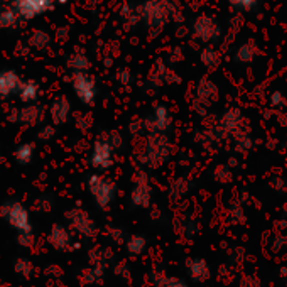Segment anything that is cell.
<instances>
[{"label": "cell", "instance_id": "obj_1", "mask_svg": "<svg viewBox=\"0 0 287 287\" xmlns=\"http://www.w3.org/2000/svg\"><path fill=\"white\" fill-rule=\"evenodd\" d=\"M2 215L14 227L20 235V240H27L32 235V223H30L29 213L20 203H5L2 208Z\"/></svg>", "mask_w": 287, "mask_h": 287}, {"label": "cell", "instance_id": "obj_2", "mask_svg": "<svg viewBox=\"0 0 287 287\" xmlns=\"http://www.w3.org/2000/svg\"><path fill=\"white\" fill-rule=\"evenodd\" d=\"M73 90L76 93L78 100L86 105H91L96 100V93H98V86H96L95 79L90 76L86 71H76L73 73L71 78Z\"/></svg>", "mask_w": 287, "mask_h": 287}, {"label": "cell", "instance_id": "obj_3", "mask_svg": "<svg viewBox=\"0 0 287 287\" xmlns=\"http://www.w3.org/2000/svg\"><path fill=\"white\" fill-rule=\"evenodd\" d=\"M169 15V0H147L142 7V19L147 27H161Z\"/></svg>", "mask_w": 287, "mask_h": 287}, {"label": "cell", "instance_id": "obj_4", "mask_svg": "<svg viewBox=\"0 0 287 287\" xmlns=\"http://www.w3.org/2000/svg\"><path fill=\"white\" fill-rule=\"evenodd\" d=\"M193 36L198 41L210 44L220 37V24L211 15H200L193 22Z\"/></svg>", "mask_w": 287, "mask_h": 287}, {"label": "cell", "instance_id": "obj_5", "mask_svg": "<svg viewBox=\"0 0 287 287\" xmlns=\"http://www.w3.org/2000/svg\"><path fill=\"white\" fill-rule=\"evenodd\" d=\"M113 157H115L113 144L107 139L96 140L93 145V151H91V157H90L91 166L100 171H105L113 166Z\"/></svg>", "mask_w": 287, "mask_h": 287}, {"label": "cell", "instance_id": "obj_6", "mask_svg": "<svg viewBox=\"0 0 287 287\" xmlns=\"http://www.w3.org/2000/svg\"><path fill=\"white\" fill-rule=\"evenodd\" d=\"M56 0H12L14 10L22 19H34L52 8Z\"/></svg>", "mask_w": 287, "mask_h": 287}, {"label": "cell", "instance_id": "obj_7", "mask_svg": "<svg viewBox=\"0 0 287 287\" xmlns=\"http://www.w3.org/2000/svg\"><path fill=\"white\" fill-rule=\"evenodd\" d=\"M88 188H90L95 201L98 203L100 206H107L108 203L113 200L115 186L112 184V181H108L105 176L93 174L88 179Z\"/></svg>", "mask_w": 287, "mask_h": 287}, {"label": "cell", "instance_id": "obj_8", "mask_svg": "<svg viewBox=\"0 0 287 287\" xmlns=\"http://www.w3.org/2000/svg\"><path fill=\"white\" fill-rule=\"evenodd\" d=\"M147 127L152 132H166L171 127V113L166 107H156L154 112L149 115L147 118Z\"/></svg>", "mask_w": 287, "mask_h": 287}, {"label": "cell", "instance_id": "obj_9", "mask_svg": "<svg viewBox=\"0 0 287 287\" xmlns=\"http://www.w3.org/2000/svg\"><path fill=\"white\" fill-rule=\"evenodd\" d=\"M69 113H71V103L66 96H57V98L52 101L51 105V118L56 125H61V123H66Z\"/></svg>", "mask_w": 287, "mask_h": 287}, {"label": "cell", "instance_id": "obj_10", "mask_svg": "<svg viewBox=\"0 0 287 287\" xmlns=\"http://www.w3.org/2000/svg\"><path fill=\"white\" fill-rule=\"evenodd\" d=\"M20 78L17 76V73L14 71H2L0 73V96H8L15 91L20 90Z\"/></svg>", "mask_w": 287, "mask_h": 287}, {"label": "cell", "instance_id": "obj_11", "mask_svg": "<svg viewBox=\"0 0 287 287\" xmlns=\"http://www.w3.org/2000/svg\"><path fill=\"white\" fill-rule=\"evenodd\" d=\"M17 93H19V98L24 103H34L39 96V88L34 81H25L20 85V90Z\"/></svg>", "mask_w": 287, "mask_h": 287}, {"label": "cell", "instance_id": "obj_12", "mask_svg": "<svg viewBox=\"0 0 287 287\" xmlns=\"http://www.w3.org/2000/svg\"><path fill=\"white\" fill-rule=\"evenodd\" d=\"M255 46L252 42H245L242 44L240 47H238L237 54H235V59L238 61V63H249V61H252L255 57Z\"/></svg>", "mask_w": 287, "mask_h": 287}, {"label": "cell", "instance_id": "obj_13", "mask_svg": "<svg viewBox=\"0 0 287 287\" xmlns=\"http://www.w3.org/2000/svg\"><path fill=\"white\" fill-rule=\"evenodd\" d=\"M34 157V145L32 144H22L17 147L15 151V159L20 164H29Z\"/></svg>", "mask_w": 287, "mask_h": 287}, {"label": "cell", "instance_id": "obj_14", "mask_svg": "<svg viewBox=\"0 0 287 287\" xmlns=\"http://www.w3.org/2000/svg\"><path fill=\"white\" fill-rule=\"evenodd\" d=\"M68 64H69V68L73 69V73L86 71L88 66H90V61H88V57L85 54H73L71 57H69Z\"/></svg>", "mask_w": 287, "mask_h": 287}, {"label": "cell", "instance_id": "obj_15", "mask_svg": "<svg viewBox=\"0 0 287 287\" xmlns=\"http://www.w3.org/2000/svg\"><path fill=\"white\" fill-rule=\"evenodd\" d=\"M260 0H228V5L238 12H250L259 5Z\"/></svg>", "mask_w": 287, "mask_h": 287}, {"label": "cell", "instance_id": "obj_16", "mask_svg": "<svg viewBox=\"0 0 287 287\" xmlns=\"http://www.w3.org/2000/svg\"><path fill=\"white\" fill-rule=\"evenodd\" d=\"M41 108L39 107H29L20 113V120L25 123H36L41 118Z\"/></svg>", "mask_w": 287, "mask_h": 287}, {"label": "cell", "instance_id": "obj_17", "mask_svg": "<svg viewBox=\"0 0 287 287\" xmlns=\"http://www.w3.org/2000/svg\"><path fill=\"white\" fill-rule=\"evenodd\" d=\"M29 42H30V46L37 47V49H44V47L49 44V36H47L46 32H42V30H37V32L32 34Z\"/></svg>", "mask_w": 287, "mask_h": 287}, {"label": "cell", "instance_id": "obj_18", "mask_svg": "<svg viewBox=\"0 0 287 287\" xmlns=\"http://www.w3.org/2000/svg\"><path fill=\"white\" fill-rule=\"evenodd\" d=\"M17 20V12L12 8V10H3L0 12V27L2 29H7V27H12Z\"/></svg>", "mask_w": 287, "mask_h": 287}, {"label": "cell", "instance_id": "obj_19", "mask_svg": "<svg viewBox=\"0 0 287 287\" xmlns=\"http://www.w3.org/2000/svg\"><path fill=\"white\" fill-rule=\"evenodd\" d=\"M284 96H282V93L281 91H274V93L271 95V105L272 107H276V108H279V107H282L284 105Z\"/></svg>", "mask_w": 287, "mask_h": 287}, {"label": "cell", "instance_id": "obj_20", "mask_svg": "<svg viewBox=\"0 0 287 287\" xmlns=\"http://www.w3.org/2000/svg\"><path fill=\"white\" fill-rule=\"evenodd\" d=\"M52 135H54V129H52V127H49V125L44 127V129L41 130V134H39V137H41L42 140H49Z\"/></svg>", "mask_w": 287, "mask_h": 287}, {"label": "cell", "instance_id": "obj_21", "mask_svg": "<svg viewBox=\"0 0 287 287\" xmlns=\"http://www.w3.org/2000/svg\"><path fill=\"white\" fill-rule=\"evenodd\" d=\"M57 2H59V3H66V0H57Z\"/></svg>", "mask_w": 287, "mask_h": 287}]
</instances>
